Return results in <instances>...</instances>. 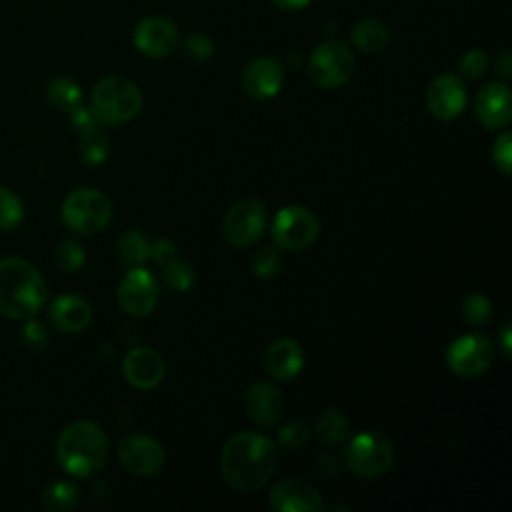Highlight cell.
I'll list each match as a JSON object with an SVG mask.
<instances>
[{"label": "cell", "mask_w": 512, "mask_h": 512, "mask_svg": "<svg viewBox=\"0 0 512 512\" xmlns=\"http://www.w3.org/2000/svg\"><path fill=\"white\" fill-rule=\"evenodd\" d=\"M158 300L160 284L150 270L134 266L124 274L118 286V304L126 314L136 318L148 316L156 310Z\"/></svg>", "instance_id": "obj_11"}, {"label": "cell", "mask_w": 512, "mask_h": 512, "mask_svg": "<svg viewBox=\"0 0 512 512\" xmlns=\"http://www.w3.org/2000/svg\"><path fill=\"white\" fill-rule=\"evenodd\" d=\"M490 68V60H488V54L480 48H470L466 50L462 56H460V62H458V70L464 78L468 80H478L482 78Z\"/></svg>", "instance_id": "obj_35"}, {"label": "cell", "mask_w": 512, "mask_h": 512, "mask_svg": "<svg viewBox=\"0 0 512 512\" xmlns=\"http://www.w3.org/2000/svg\"><path fill=\"white\" fill-rule=\"evenodd\" d=\"M460 312L468 324L480 326V324L488 322V318L492 314V304L484 294L470 292L468 296H464V300L460 304Z\"/></svg>", "instance_id": "obj_33"}, {"label": "cell", "mask_w": 512, "mask_h": 512, "mask_svg": "<svg viewBox=\"0 0 512 512\" xmlns=\"http://www.w3.org/2000/svg\"><path fill=\"white\" fill-rule=\"evenodd\" d=\"M120 464L136 476H154L166 462L164 446L150 434H128L118 444Z\"/></svg>", "instance_id": "obj_12"}, {"label": "cell", "mask_w": 512, "mask_h": 512, "mask_svg": "<svg viewBox=\"0 0 512 512\" xmlns=\"http://www.w3.org/2000/svg\"><path fill=\"white\" fill-rule=\"evenodd\" d=\"M474 114L486 130H502L512 118V94L506 82L484 84L474 98Z\"/></svg>", "instance_id": "obj_17"}, {"label": "cell", "mask_w": 512, "mask_h": 512, "mask_svg": "<svg viewBox=\"0 0 512 512\" xmlns=\"http://www.w3.org/2000/svg\"><path fill=\"white\" fill-rule=\"evenodd\" d=\"M24 218V206L18 194L0 186V230H14Z\"/></svg>", "instance_id": "obj_29"}, {"label": "cell", "mask_w": 512, "mask_h": 512, "mask_svg": "<svg viewBox=\"0 0 512 512\" xmlns=\"http://www.w3.org/2000/svg\"><path fill=\"white\" fill-rule=\"evenodd\" d=\"M40 504L48 512H70L80 504V490L70 480H54L40 494Z\"/></svg>", "instance_id": "obj_24"}, {"label": "cell", "mask_w": 512, "mask_h": 512, "mask_svg": "<svg viewBox=\"0 0 512 512\" xmlns=\"http://www.w3.org/2000/svg\"><path fill=\"white\" fill-rule=\"evenodd\" d=\"M70 114V122H72V126L76 128V132L80 134V132H84V130H88L90 126H94V124H98V120L94 118V114H92V110H90V106H76L72 112H68Z\"/></svg>", "instance_id": "obj_39"}, {"label": "cell", "mask_w": 512, "mask_h": 512, "mask_svg": "<svg viewBox=\"0 0 512 512\" xmlns=\"http://www.w3.org/2000/svg\"><path fill=\"white\" fill-rule=\"evenodd\" d=\"M278 448L258 432H238L220 452V472L224 482L238 492L262 488L276 470Z\"/></svg>", "instance_id": "obj_1"}, {"label": "cell", "mask_w": 512, "mask_h": 512, "mask_svg": "<svg viewBox=\"0 0 512 512\" xmlns=\"http://www.w3.org/2000/svg\"><path fill=\"white\" fill-rule=\"evenodd\" d=\"M268 222L266 206L256 198L236 200L222 220L224 240L234 248L252 246L264 232Z\"/></svg>", "instance_id": "obj_9"}, {"label": "cell", "mask_w": 512, "mask_h": 512, "mask_svg": "<svg viewBox=\"0 0 512 512\" xmlns=\"http://www.w3.org/2000/svg\"><path fill=\"white\" fill-rule=\"evenodd\" d=\"M270 234L276 248L298 252L316 242L320 234V222L310 208L302 204H290L276 212Z\"/></svg>", "instance_id": "obj_8"}, {"label": "cell", "mask_w": 512, "mask_h": 512, "mask_svg": "<svg viewBox=\"0 0 512 512\" xmlns=\"http://www.w3.org/2000/svg\"><path fill=\"white\" fill-rule=\"evenodd\" d=\"M466 84L456 74L436 76L426 90L428 112L444 122L458 118L466 106Z\"/></svg>", "instance_id": "obj_15"}, {"label": "cell", "mask_w": 512, "mask_h": 512, "mask_svg": "<svg viewBox=\"0 0 512 512\" xmlns=\"http://www.w3.org/2000/svg\"><path fill=\"white\" fill-rule=\"evenodd\" d=\"M310 80L326 90L344 86L354 74V56L350 48L340 40L320 42L306 62Z\"/></svg>", "instance_id": "obj_7"}, {"label": "cell", "mask_w": 512, "mask_h": 512, "mask_svg": "<svg viewBox=\"0 0 512 512\" xmlns=\"http://www.w3.org/2000/svg\"><path fill=\"white\" fill-rule=\"evenodd\" d=\"M62 220L78 234H98L112 220V202L96 188H76L62 202Z\"/></svg>", "instance_id": "obj_6"}, {"label": "cell", "mask_w": 512, "mask_h": 512, "mask_svg": "<svg viewBox=\"0 0 512 512\" xmlns=\"http://www.w3.org/2000/svg\"><path fill=\"white\" fill-rule=\"evenodd\" d=\"M240 84L248 98L270 100L282 90L284 68L272 56H258L244 66Z\"/></svg>", "instance_id": "obj_16"}, {"label": "cell", "mask_w": 512, "mask_h": 512, "mask_svg": "<svg viewBox=\"0 0 512 512\" xmlns=\"http://www.w3.org/2000/svg\"><path fill=\"white\" fill-rule=\"evenodd\" d=\"M244 410L256 426L270 428L282 420L286 404L282 392L274 384L258 380L252 382L244 394Z\"/></svg>", "instance_id": "obj_18"}, {"label": "cell", "mask_w": 512, "mask_h": 512, "mask_svg": "<svg viewBox=\"0 0 512 512\" xmlns=\"http://www.w3.org/2000/svg\"><path fill=\"white\" fill-rule=\"evenodd\" d=\"M350 40L362 52H378L388 44L390 32L382 20L362 18L350 28Z\"/></svg>", "instance_id": "obj_22"}, {"label": "cell", "mask_w": 512, "mask_h": 512, "mask_svg": "<svg viewBox=\"0 0 512 512\" xmlns=\"http://www.w3.org/2000/svg\"><path fill=\"white\" fill-rule=\"evenodd\" d=\"M500 344H502V352L506 356H510V350H512V328L508 324L500 332Z\"/></svg>", "instance_id": "obj_42"}, {"label": "cell", "mask_w": 512, "mask_h": 512, "mask_svg": "<svg viewBox=\"0 0 512 512\" xmlns=\"http://www.w3.org/2000/svg\"><path fill=\"white\" fill-rule=\"evenodd\" d=\"M344 464L362 478H378L394 464V446L378 430L356 432L344 450Z\"/></svg>", "instance_id": "obj_5"}, {"label": "cell", "mask_w": 512, "mask_h": 512, "mask_svg": "<svg viewBox=\"0 0 512 512\" xmlns=\"http://www.w3.org/2000/svg\"><path fill=\"white\" fill-rule=\"evenodd\" d=\"M492 160L496 168L504 174L510 176L512 172V134L504 130L492 144Z\"/></svg>", "instance_id": "obj_36"}, {"label": "cell", "mask_w": 512, "mask_h": 512, "mask_svg": "<svg viewBox=\"0 0 512 512\" xmlns=\"http://www.w3.org/2000/svg\"><path fill=\"white\" fill-rule=\"evenodd\" d=\"M108 154H110V140L98 124L80 132V158L84 164L100 166L106 162Z\"/></svg>", "instance_id": "obj_26"}, {"label": "cell", "mask_w": 512, "mask_h": 512, "mask_svg": "<svg viewBox=\"0 0 512 512\" xmlns=\"http://www.w3.org/2000/svg\"><path fill=\"white\" fill-rule=\"evenodd\" d=\"M494 362V346L484 334H462L446 348V366L462 378L484 374Z\"/></svg>", "instance_id": "obj_10"}, {"label": "cell", "mask_w": 512, "mask_h": 512, "mask_svg": "<svg viewBox=\"0 0 512 512\" xmlns=\"http://www.w3.org/2000/svg\"><path fill=\"white\" fill-rule=\"evenodd\" d=\"M310 442V430L306 424L292 420L278 430V444L288 452H298Z\"/></svg>", "instance_id": "obj_34"}, {"label": "cell", "mask_w": 512, "mask_h": 512, "mask_svg": "<svg viewBox=\"0 0 512 512\" xmlns=\"http://www.w3.org/2000/svg\"><path fill=\"white\" fill-rule=\"evenodd\" d=\"M178 46L182 48V52H184V56H186L188 60L198 62V64L212 60L214 50H216V48H214L212 38H210V36H206V34H200V32L188 34L186 38H182V40H180V44H178Z\"/></svg>", "instance_id": "obj_32"}, {"label": "cell", "mask_w": 512, "mask_h": 512, "mask_svg": "<svg viewBox=\"0 0 512 512\" xmlns=\"http://www.w3.org/2000/svg\"><path fill=\"white\" fill-rule=\"evenodd\" d=\"M280 10H290V12H296V10H302L306 8L312 0H272Z\"/></svg>", "instance_id": "obj_41"}, {"label": "cell", "mask_w": 512, "mask_h": 512, "mask_svg": "<svg viewBox=\"0 0 512 512\" xmlns=\"http://www.w3.org/2000/svg\"><path fill=\"white\" fill-rule=\"evenodd\" d=\"M282 268V256L276 248L272 246H262L258 248L252 258H250V270L254 276L268 280L272 276H276Z\"/></svg>", "instance_id": "obj_31"}, {"label": "cell", "mask_w": 512, "mask_h": 512, "mask_svg": "<svg viewBox=\"0 0 512 512\" xmlns=\"http://www.w3.org/2000/svg\"><path fill=\"white\" fill-rule=\"evenodd\" d=\"M132 42L136 50L144 56L166 58L178 48L180 34L176 24L170 18L146 16L136 24Z\"/></svg>", "instance_id": "obj_13"}, {"label": "cell", "mask_w": 512, "mask_h": 512, "mask_svg": "<svg viewBox=\"0 0 512 512\" xmlns=\"http://www.w3.org/2000/svg\"><path fill=\"white\" fill-rule=\"evenodd\" d=\"M56 458L70 476L90 478L106 464L108 438L98 424L76 420L58 434Z\"/></svg>", "instance_id": "obj_3"}, {"label": "cell", "mask_w": 512, "mask_h": 512, "mask_svg": "<svg viewBox=\"0 0 512 512\" xmlns=\"http://www.w3.org/2000/svg\"><path fill=\"white\" fill-rule=\"evenodd\" d=\"M20 340H22L24 348H28L30 352H42L48 342V332L40 322H36L34 318H28V320H24Z\"/></svg>", "instance_id": "obj_37"}, {"label": "cell", "mask_w": 512, "mask_h": 512, "mask_svg": "<svg viewBox=\"0 0 512 512\" xmlns=\"http://www.w3.org/2000/svg\"><path fill=\"white\" fill-rule=\"evenodd\" d=\"M46 298V280L28 260L18 256L0 260V316L10 320L34 318Z\"/></svg>", "instance_id": "obj_2"}, {"label": "cell", "mask_w": 512, "mask_h": 512, "mask_svg": "<svg viewBox=\"0 0 512 512\" xmlns=\"http://www.w3.org/2000/svg\"><path fill=\"white\" fill-rule=\"evenodd\" d=\"M304 366V350L292 338L274 340L264 352V370L280 382L292 380Z\"/></svg>", "instance_id": "obj_20"}, {"label": "cell", "mask_w": 512, "mask_h": 512, "mask_svg": "<svg viewBox=\"0 0 512 512\" xmlns=\"http://www.w3.org/2000/svg\"><path fill=\"white\" fill-rule=\"evenodd\" d=\"M314 434L326 446H336L348 440L350 436V422L342 410L328 408L320 412L314 420Z\"/></svg>", "instance_id": "obj_23"}, {"label": "cell", "mask_w": 512, "mask_h": 512, "mask_svg": "<svg viewBox=\"0 0 512 512\" xmlns=\"http://www.w3.org/2000/svg\"><path fill=\"white\" fill-rule=\"evenodd\" d=\"M174 256H178V246L170 238L162 236V238H156L154 242H150V258L156 264H164Z\"/></svg>", "instance_id": "obj_38"}, {"label": "cell", "mask_w": 512, "mask_h": 512, "mask_svg": "<svg viewBox=\"0 0 512 512\" xmlns=\"http://www.w3.org/2000/svg\"><path fill=\"white\" fill-rule=\"evenodd\" d=\"M50 322L66 334H78L86 330L92 322V306L88 300L76 294H62L58 296L48 310Z\"/></svg>", "instance_id": "obj_21"}, {"label": "cell", "mask_w": 512, "mask_h": 512, "mask_svg": "<svg viewBox=\"0 0 512 512\" xmlns=\"http://www.w3.org/2000/svg\"><path fill=\"white\" fill-rule=\"evenodd\" d=\"M118 254L124 266H142L150 258V240L140 230H128L118 240Z\"/></svg>", "instance_id": "obj_27"}, {"label": "cell", "mask_w": 512, "mask_h": 512, "mask_svg": "<svg viewBox=\"0 0 512 512\" xmlns=\"http://www.w3.org/2000/svg\"><path fill=\"white\" fill-rule=\"evenodd\" d=\"M46 98L56 110L72 112L76 106L82 104V90L72 78L58 76L48 82Z\"/></svg>", "instance_id": "obj_25"}, {"label": "cell", "mask_w": 512, "mask_h": 512, "mask_svg": "<svg viewBox=\"0 0 512 512\" xmlns=\"http://www.w3.org/2000/svg\"><path fill=\"white\" fill-rule=\"evenodd\" d=\"M166 372L164 358L150 346L132 348L122 362V374L130 386L138 390L156 388Z\"/></svg>", "instance_id": "obj_19"}, {"label": "cell", "mask_w": 512, "mask_h": 512, "mask_svg": "<svg viewBox=\"0 0 512 512\" xmlns=\"http://www.w3.org/2000/svg\"><path fill=\"white\" fill-rule=\"evenodd\" d=\"M86 260V252L84 246L72 238L62 240L56 250H54V264L62 270V272H76L78 268L84 266Z\"/></svg>", "instance_id": "obj_30"}, {"label": "cell", "mask_w": 512, "mask_h": 512, "mask_svg": "<svg viewBox=\"0 0 512 512\" xmlns=\"http://www.w3.org/2000/svg\"><path fill=\"white\" fill-rule=\"evenodd\" d=\"M268 506L276 512H320L324 510V500L310 482L302 478H282L272 486Z\"/></svg>", "instance_id": "obj_14"}, {"label": "cell", "mask_w": 512, "mask_h": 512, "mask_svg": "<svg viewBox=\"0 0 512 512\" xmlns=\"http://www.w3.org/2000/svg\"><path fill=\"white\" fill-rule=\"evenodd\" d=\"M162 282L174 292H188L196 282V274L188 262L174 256L162 264Z\"/></svg>", "instance_id": "obj_28"}, {"label": "cell", "mask_w": 512, "mask_h": 512, "mask_svg": "<svg viewBox=\"0 0 512 512\" xmlns=\"http://www.w3.org/2000/svg\"><path fill=\"white\" fill-rule=\"evenodd\" d=\"M140 88L124 76H106L90 92V110L98 124L120 126L134 120L142 110Z\"/></svg>", "instance_id": "obj_4"}, {"label": "cell", "mask_w": 512, "mask_h": 512, "mask_svg": "<svg viewBox=\"0 0 512 512\" xmlns=\"http://www.w3.org/2000/svg\"><path fill=\"white\" fill-rule=\"evenodd\" d=\"M494 70H496V74L500 76V78H510V74H512V56H510V50L508 48H504L498 56H496V60H494Z\"/></svg>", "instance_id": "obj_40"}]
</instances>
